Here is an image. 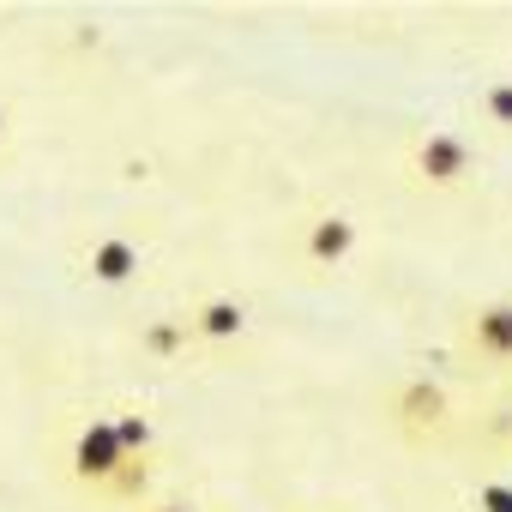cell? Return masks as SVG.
Listing matches in <instances>:
<instances>
[{
	"label": "cell",
	"mask_w": 512,
	"mask_h": 512,
	"mask_svg": "<svg viewBox=\"0 0 512 512\" xmlns=\"http://www.w3.org/2000/svg\"><path fill=\"white\" fill-rule=\"evenodd\" d=\"M356 217H344V211H326V217H314L308 229H302V260L308 266H344L350 253H356Z\"/></svg>",
	"instance_id": "5b68a950"
},
{
	"label": "cell",
	"mask_w": 512,
	"mask_h": 512,
	"mask_svg": "<svg viewBox=\"0 0 512 512\" xmlns=\"http://www.w3.org/2000/svg\"><path fill=\"white\" fill-rule=\"evenodd\" d=\"M145 512H199V506H193V500H151Z\"/></svg>",
	"instance_id": "4fadbf2b"
},
{
	"label": "cell",
	"mask_w": 512,
	"mask_h": 512,
	"mask_svg": "<svg viewBox=\"0 0 512 512\" xmlns=\"http://www.w3.org/2000/svg\"><path fill=\"white\" fill-rule=\"evenodd\" d=\"M139 266H145V247L133 241V235H121V229H109V235H97L91 247H85V272L97 278V284H133L139 278Z\"/></svg>",
	"instance_id": "277c9868"
},
{
	"label": "cell",
	"mask_w": 512,
	"mask_h": 512,
	"mask_svg": "<svg viewBox=\"0 0 512 512\" xmlns=\"http://www.w3.org/2000/svg\"><path fill=\"white\" fill-rule=\"evenodd\" d=\"M470 163H476V151H470L464 133H422L416 151H410V175L422 187H458L470 175Z\"/></svg>",
	"instance_id": "7a4b0ae2"
},
{
	"label": "cell",
	"mask_w": 512,
	"mask_h": 512,
	"mask_svg": "<svg viewBox=\"0 0 512 512\" xmlns=\"http://www.w3.org/2000/svg\"><path fill=\"white\" fill-rule=\"evenodd\" d=\"M392 422L410 434V440H428V434H440L446 422H452V398H446V386L440 380H428V374H410L398 392H392Z\"/></svg>",
	"instance_id": "6da1fadb"
},
{
	"label": "cell",
	"mask_w": 512,
	"mask_h": 512,
	"mask_svg": "<svg viewBox=\"0 0 512 512\" xmlns=\"http://www.w3.org/2000/svg\"><path fill=\"white\" fill-rule=\"evenodd\" d=\"M151 488V458H127L121 470H115V482L103 488V494H121V500H139Z\"/></svg>",
	"instance_id": "30bf717a"
},
{
	"label": "cell",
	"mask_w": 512,
	"mask_h": 512,
	"mask_svg": "<svg viewBox=\"0 0 512 512\" xmlns=\"http://www.w3.org/2000/svg\"><path fill=\"white\" fill-rule=\"evenodd\" d=\"M121 464H127V452L115 446L109 416H91V422L79 428V440H73V476H79L85 488H109Z\"/></svg>",
	"instance_id": "3957f363"
},
{
	"label": "cell",
	"mask_w": 512,
	"mask_h": 512,
	"mask_svg": "<svg viewBox=\"0 0 512 512\" xmlns=\"http://www.w3.org/2000/svg\"><path fill=\"white\" fill-rule=\"evenodd\" d=\"M470 506L476 512H512V482H476Z\"/></svg>",
	"instance_id": "7c38bea8"
},
{
	"label": "cell",
	"mask_w": 512,
	"mask_h": 512,
	"mask_svg": "<svg viewBox=\"0 0 512 512\" xmlns=\"http://www.w3.org/2000/svg\"><path fill=\"white\" fill-rule=\"evenodd\" d=\"M464 338H470V350L482 362H512V302H482L470 314Z\"/></svg>",
	"instance_id": "8992f818"
},
{
	"label": "cell",
	"mask_w": 512,
	"mask_h": 512,
	"mask_svg": "<svg viewBox=\"0 0 512 512\" xmlns=\"http://www.w3.org/2000/svg\"><path fill=\"white\" fill-rule=\"evenodd\" d=\"M109 428H115V446L127 458H151V416L145 410H121V416H109Z\"/></svg>",
	"instance_id": "ba28073f"
},
{
	"label": "cell",
	"mask_w": 512,
	"mask_h": 512,
	"mask_svg": "<svg viewBox=\"0 0 512 512\" xmlns=\"http://www.w3.org/2000/svg\"><path fill=\"white\" fill-rule=\"evenodd\" d=\"M187 332H193V338H211V344H229V338H241V332H247V308H241L235 296H211V302H199V308H193Z\"/></svg>",
	"instance_id": "52a82bcc"
},
{
	"label": "cell",
	"mask_w": 512,
	"mask_h": 512,
	"mask_svg": "<svg viewBox=\"0 0 512 512\" xmlns=\"http://www.w3.org/2000/svg\"><path fill=\"white\" fill-rule=\"evenodd\" d=\"M187 320H157V326H145L139 332V350H151V356H175V350H187Z\"/></svg>",
	"instance_id": "9c48e42d"
},
{
	"label": "cell",
	"mask_w": 512,
	"mask_h": 512,
	"mask_svg": "<svg viewBox=\"0 0 512 512\" xmlns=\"http://www.w3.org/2000/svg\"><path fill=\"white\" fill-rule=\"evenodd\" d=\"M0 133H7V103H0Z\"/></svg>",
	"instance_id": "5bb4252c"
},
{
	"label": "cell",
	"mask_w": 512,
	"mask_h": 512,
	"mask_svg": "<svg viewBox=\"0 0 512 512\" xmlns=\"http://www.w3.org/2000/svg\"><path fill=\"white\" fill-rule=\"evenodd\" d=\"M482 115H488L494 127H506V133H512V79H494V85L482 91Z\"/></svg>",
	"instance_id": "8fae6325"
}]
</instances>
